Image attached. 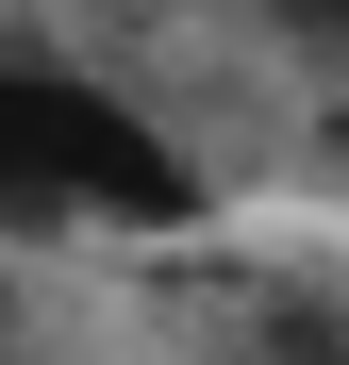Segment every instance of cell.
Returning a JSON list of instances; mask_svg holds the SVG:
<instances>
[{
    "instance_id": "cell-1",
    "label": "cell",
    "mask_w": 349,
    "mask_h": 365,
    "mask_svg": "<svg viewBox=\"0 0 349 365\" xmlns=\"http://www.w3.org/2000/svg\"><path fill=\"white\" fill-rule=\"evenodd\" d=\"M200 150L133 83L67 50H0V250H84V232H183Z\"/></svg>"
},
{
    "instance_id": "cell-2",
    "label": "cell",
    "mask_w": 349,
    "mask_h": 365,
    "mask_svg": "<svg viewBox=\"0 0 349 365\" xmlns=\"http://www.w3.org/2000/svg\"><path fill=\"white\" fill-rule=\"evenodd\" d=\"M250 365H349V299H266V316H250Z\"/></svg>"
},
{
    "instance_id": "cell-3",
    "label": "cell",
    "mask_w": 349,
    "mask_h": 365,
    "mask_svg": "<svg viewBox=\"0 0 349 365\" xmlns=\"http://www.w3.org/2000/svg\"><path fill=\"white\" fill-rule=\"evenodd\" d=\"M266 34H283V50H300V67H316V83H349V0H266Z\"/></svg>"
}]
</instances>
